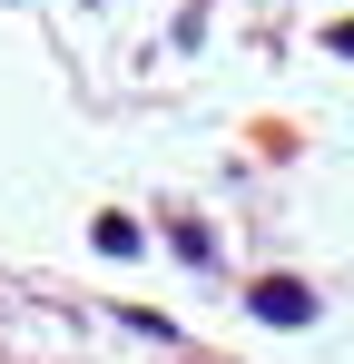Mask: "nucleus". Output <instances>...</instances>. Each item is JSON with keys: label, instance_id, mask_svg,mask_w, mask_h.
<instances>
[{"label": "nucleus", "instance_id": "f03ea898", "mask_svg": "<svg viewBox=\"0 0 354 364\" xmlns=\"http://www.w3.org/2000/svg\"><path fill=\"white\" fill-rule=\"evenodd\" d=\"M99 246H109V256H138V246H148V237H138L128 217H99Z\"/></svg>", "mask_w": 354, "mask_h": 364}, {"label": "nucleus", "instance_id": "f257e3e1", "mask_svg": "<svg viewBox=\"0 0 354 364\" xmlns=\"http://www.w3.org/2000/svg\"><path fill=\"white\" fill-rule=\"evenodd\" d=\"M256 315H266V325H305V315H315V296H305V286H286V276H266V286H256Z\"/></svg>", "mask_w": 354, "mask_h": 364}]
</instances>
